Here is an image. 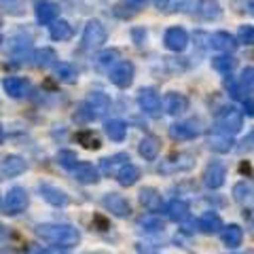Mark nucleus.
<instances>
[{
    "mask_svg": "<svg viewBox=\"0 0 254 254\" xmlns=\"http://www.w3.org/2000/svg\"><path fill=\"white\" fill-rule=\"evenodd\" d=\"M38 190H41L43 199L49 205H53V208H66L68 201H70V197L66 195V190H62V189L53 187V185H41V187H38Z\"/></svg>",
    "mask_w": 254,
    "mask_h": 254,
    "instance_id": "14",
    "label": "nucleus"
},
{
    "mask_svg": "<svg viewBox=\"0 0 254 254\" xmlns=\"http://www.w3.org/2000/svg\"><path fill=\"white\" fill-rule=\"evenodd\" d=\"M153 2H155V6H157L159 11H161V9L165 11V4H168V0H153Z\"/></svg>",
    "mask_w": 254,
    "mask_h": 254,
    "instance_id": "51",
    "label": "nucleus"
},
{
    "mask_svg": "<svg viewBox=\"0 0 254 254\" xmlns=\"http://www.w3.org/2000/svg\"><path fill=\"white\" fill-rule=\"evenodd\" d=\"M133 74H136V68H133L131 62H119L110 70V83L117 85L119 89H127L133 83Z\"/></svg>",
    "mask_w": 254,
    "mask_h": 254,
    "instance_id": "10",
    "label": "nucleus"
},
{
    "mask_svg": "<svg viewBox=\"0 0 254 254\" xmlns=\"http://www.w3.org/2000/svg\"><path fill=\"white\" fill-rule=\"evenodd\" d=\"M233 138L229 136V133H222V131H216L212 133V136H208V148L214 150V153L218 155H227L233 150Z\"/></svg>",
    "mask_w": 254,
    "mask_h": 254,
    "instance_id": "16",
    "label": "nucleus"
},
{
    "mask_svg": "<svg viewBox=\"0 0 254 254\" xmlns=\"http://www.w3.org/2000/svg\"><path fill=\"white\" fill-rule=\"evenodd\" d=\"M93 222H95V225H100V231H106V229H108V222L102 216H93Z\"/></svg>",
    "mask_w": 254,
    "mask_h": 254,
    "instance_id": "49",
    "label": "nucleus"
},
{
    "mask_svg": "<svg viewBox=\"0 0 254 254\" xmlns=\"http://www.w3.org/2000/svg\"><path fill=\"white\" fill-rule=\"evenodd\" d=\"M129 161V155H125V153H117L113 157H104L102 159V172L106 174V176H117V172L123 168V165Z\"/></svg>",
    "mask_w": 254,
    "mask_h": 254,
    "instance_id": "28",
    "label": "nucleus"
},
{
    "mask_svg": "<svg viewBox=\"0 0 254 254\" xmlns=\"http://www.w3.org/2000/svg\"><path fill=\"white\" fill-rule=\"evenodd\" d=\"M138 227H142V231L146 233H157V231H163V222L155 218V216H146L138 222Z\"/></svg>",
    "mask_w": 254,
    "mask_h": 254,
    "instance_id": "38",
    "label": "nucleus"
},
{
    "mask_svg": "<svg viewBox=\"0 0 254 254\" xmlns=\"http://www.w3.org/2000/svg\"><path fill=\"white\" fill-rule=\"evenodd\" d=\"M9 237H11V231L2 225V222H0V244H4L6 240H9Z\"/></svg>",
    "mask_w": 254,
    "mask_h": 254,
    "instance_id": "48",
    "label": "nucleus"
},
{
    "mask_svg": "<svg viewBox=\"0 0 254 254\" xmlns=\"http://www.w3.org/2000/svg\"><path fill=\"white\" fill-rule=\"evenodd\" d=\"M201 133V127L197 121H178L170 127V138L172 140H195Z\"/></svg>",
    "mask_w": 254,
    "mask_h": 254,
    "instance_id": "11",
    "label": "nucleus"
},
{
    "mask_svg": "<svg viewBox=\"0 0 254 254\" xmlns=\"http://www.w3.org/2000/svg\"><path fill=\"white\" fill-rule=\"evenodd\" d=\"M242 242H244V229L240 225H227L222 229V244H225L229 250L240 248Z\"/></svg>",
    "mask_w": 254,
    "mask_h": 254,
    "instance_id": "26",
    "label": "nucleus"
},
{
    "mask_svg": "<svg viewBox=\"0 0 254 254\" xmlns=\"http://www.w3.org/2000/svg\"><path fill=\"white\" fill-rule=\"evenodd\" d=\"M212 68L220 74H231V70L235 68V60L231 55H216L212 58Z\"/></svg>",
    "mask_w": 254,
    "mask_h": 254,
    "instance_id": "36",
    "label": "nucleus"
},
{
    "mask_svg": "<svg viewBox=\"0 0 254 254\" xmlns=\"http://www.w3.org/2000/svg\"><path fill=\"white\" fill-rule=\"evenodd\" d=\"M26 254H51V250L45 248V246H30Z\"/></svg>",
    "mask_w": 254,
    "mask_h": 254,
    "instance_id": "47",
    "label": "nucleus"
},
{
    "mask_svg": "<svg viewBox=\"0 0 254 254\" xmlns=\"http://www.w3.org/2000/svg\"><path fill=\"white\" fill-rule=\"evenodd\" d=\"M76 140H78V144H83L85 148H89V150H98L102 146V142L98 138V133L91 131V129H83V131H78L76 133Z\"/></svg>",
    "mask_w": 254,
    "mask_h": 254,
    "instance_id": "35",
    "label": "nucleus"
},
{
    "mask_svg": "<svg viewBox=\"0 0 254 254\" xmlns=\"http://www.w3.org/2000/svg\"><path fill=\"white\" fill-rule=\"evenodd\" d=\"M55 76L60 78L64 83H76L78 81V70L72 66V64H55Z\"/></svg>",
    "mask_w": 254,
    "mask_h": 254,
    "instance_id": "33",
    "label": "nucleus"
},
{
    "mask_svg": "<svg viewBox=\"0 0 254 254\" xmlns=\"http://www.w3.org/2000/svg\"><path fill=\"white\" fill-rule=\"evenodd\" d=\"M34 13H36L38 23H53L60 15V6L55 2H51V0H41V2H36Z\"/></svg>",
    "mask_w": 254,
    "mask_h": 254,
    "instance_id": "17",
    "label": "nucleus"
},
{
    "mask_svg": "<svg viewBox=\"0 0 254 254\" xmlns=\"http://www.w3.org/2000/svg\"><path fill=\"white\" fill-rule=\"evenodd\" d=\"M11 58L15 64H26L32 60V41L30 38H13L11 43Z\"/></svg>",
    "mask_w": 254,
    "mask_h": 254,
    "instance_id": "15",
    "label": "nucleus"
},
{
    "mask_svg": "<svg viewBox=\"0 0 254 254\" xmlns=\"http://www.w3.org/2000/svg\"><path fill=\"white\" fill-rule=\"evenodd\" d=\"M140 201L142 205L148 210V212H161L163 208V199H161V193H159L157 189L153 187H144V189H140Z\"/></svg>",
    "mask_w": 254,
    "mask_h": 254,
    "instance_id": "18",
    "label": "nucleus"
},
{
    "mask_svg": "<svg viewBox=\"0 0 254 254\" xmlns=\"http://www.w3.org/2000/svg\"><path fill=\"white\" fill-rule=\"evenodd\" d=\"M159 150H161V142H159V138H155V136H144L138 144V153L144 157L146 161H155L159 157Z\"/></svg>",
    "mask_w": 254,
    "mask_h": 254,
    "instance_id": "25",
    "label": "nucleus"
},
{
    "mask_svg": "<svg viewBox=\"0 0 254 254\" xmlns=\"http://www.w3.org/2000/svg\"><path fill=\"white\" fill-rule=\"evenodd\" d=\"M227 178V168L222 161H210L203 170V185L208 187L210 190H216L225 185Z\"/></svg>",
    "mask_w": 254,
    "mask_h": 254,
    "instance_id": "9",
    "label": "nucleus"
},
{
    "mask_svg": "<svg viewBox=\"0 0 254 254\" xmlns=\"http://www.w3.org/2000/svg\"><path fill=\"white\" fill-rule=\"evenodd\" d=\"M193 165H195L193 155H189V153H174V155H170L168 159H165V161L159 163L157 172L159 174H165V176H170V174L189 172Z\"/></svg>",
    "mask_w": 254,
    "mask_h": 254,
    "instance_id": "5",
    "label": "nucleus"
},
{
    "mask_svg": "<svg viewBox=\"0 0 254 254\" xmlns=\"http://www.w3.org/2000/svg\"><path fill=\"white\" fill-rule=\"evenodd\" d=\"M108 108H110V98L108 95L102 93V91H93V93L87 95V100L78 106L74 119L76 121H83V123H89V121L100 119Z\"/></svg>",
    "mask_w": 254,
    "mask_h": 254,
    "instance_id": "2",
    "label": "nucleus"
},
{
    "mask_svg": "<svg viewBox=\"0 0 254 254\" xmlns=\"http://www.w3.org/2000/svg\"><path fill=\"white\" fill-rule=\"evenodd\" d=\"M113 13L117 15V17H121V19H129V17H133L138 11H133L131 6H127L125 2H121V4H117L115 9H113Z\"/></svg>",
    "mask_w": 254,
    "mask_h": 254,
    "instance_id": "43",
    "label": "nucleus"
},
{
    "mask_svg": "<svg viewBox=\"0 0 254 254\" xmlns=\"http://www.w3.org/2000/svg\"><path fill=\"white\" fill-rule=\"evenodd\" d=\"M244 6H246V11L254 17V0H244Z\"/></svg>",
    "mask_w": 254,
    "mask_h": 254,
    "instance_id": "50",
    "label": "nucleus"
},
{
    "mask_svg": "<svg viewBox=\"0 0 254 254\" xmlns=\"http://www.w3.org/2000/svg\"><path fill=\"white\" fill-rule=\"evenodd\" d=\"M34 64L38 68H51L58 64V53L53 49H41L34 53Z\"/></svg>",
    "mask_w": 254,
    "mask_h": 254,
    "instance_id": "34",
    "label": "nucleus"
},
{
    "mask_svg": "<svg viewBox=\"0 0 254 254\" xmlns=\"http://www.w3.org/2000/svg\"><path fill=\"white\" fill-rule=\"evenodd\" d=\"M237 38H240V43L244 45H254V26H242L240 32H237Z\"/></svg>",
    "mask_w": 254,
    "mask_h": 254,
    "instance_id": "42",
    "label": "nucleus"
},
{
    "mask_svg": "<svg viewBox=\"0 0 254 254\" xmlns=\"http://www.w3.org/2000/svg\"><path fill=\"white\" fill-rule=\"evenodd\" d=\"M0 47H2V36H0Z\"/></svg>",
    "mask_w": 254,
    "mask_h": 254,
    "instance_id": "53",
    "label": "nucleus"
},
{
    "mask_svg": "<svg viewBox=\"0 0 254 254\" xmlns=\"http://www.w3.org/2000/svg\"><path fill=\"white\" fill-rule=\"evenodd\" d=\"M233 197L244 208H254V185H250V182H237L233 187Z\"/></svg>",
    "mask_w": 254,
    "mask_h": 254,
    "instance_id": "24",
    "label": "nucleus"
},
{
    "mask_svg": "<svg viewBox=\"0 0 254 254\" xmlns=\"http://www.w3.org/2000/svg\"><path fill=\"white\" fill-rule=\"evenodd\" d=\"M34 233L41 237L43 242L60 246V248H72L81 242V233L72 225H53V222H45L34 229Z\"/></svg>",
    "mask_w": 254,
    "mask_h": 254,
    "instance_id": "1",
    "label": "nucleus"
},
{
    "mask_svg": "<svg viewBox=\"0 0 254 254\" xmlns=\"http://www.w3.org/2000/svg\"><path fill=\"white\" fill-rule=\"evenodd\" d=\"M187 108H189L187 95H182V93H178V91H172V93L165 95V110H168V115L178 117V115L185 113Z\"/></svg>",
    "mask_w": 254,
    "mask_h": 254,
    "instance_id": "23",
    "label": "nucleus"
},
{
    "mask_svg": "<svg viewBox=\"0 0 254 254\" xmlns=\"http://www.w3.org/2000/svg\"><path fill=\"white\" fill-rule=\"evenodd\" d=\"M26 170H28V163H26V159L19 155H6L2 161H0V174H2L4 178L21 176Z\"/></svg>",
    "mask_w": 254,
    "mask_h": 254,
    "instance_id": "12",
    "label": "nucleus"
},
{
    "mask_svg": "<svg viewBox=\"0 0 254 254\" xmlns=\"http://www.w3.org/2000/svg\"><path fill=\"white\" fill-rule=\"evenodd\" d=\"M195 13L205 21H214V19H220L222 9H220V4L216 2V0H197Z\"/></svg>",
    "mask_w": 254,
    "mask_h": 254,
    "instance_id": "21",
    "label": "nucleus"
},
{
    "mask_svg": "<svg viewBox=\"0 0 254 254\" xmlns=\"http://www.w3.org/2000/svg\"><path fill=\"white\" fill-rule=\"evenodd\" d=\"M28 87H30L28 81L26 78H21V76H6V78H2V89L15 100L23 98V95L28 93Z\"/></svg>",
    "mask_w": 254,
    "mask_h": 254,
    "instance_id": "20",
    "label": "nucleus"
},
{
    "mask_svg": "<svg viewBox=\"0 0 254 254\" xmlns=\"http://www.w3.org/2000/svg\"><path fill=\"white\" fill-rule=\"evenodd\" d=\"M240 85L244 89H254V68H244L240 74Z\"/></svg>",
    "mask_w": 254,
    "mask_h": 254,
    "instance_id": "41",
    "label": "nucleus"
},
{
    "mask_svg": "<svg viewBox=\"0 0 254 254\" xmlns=\"http://www.w3.org/2000/svg\"><path fill=\"white\" fill-rule=\"evenodd\" d=\"M199 229H201V233L205 235H212V233H218L220 229H222V220L216 212H203L201 214V218H199Z\"/></svg>",
    "mask_w": 254,
    "mask_h": 254,
    "instance_id": "29",
    "label": "nucleus"
},
{
    "mask_svg": "<svg viewBox=\"0 0 254 254\" xmlns=\"http://www.w3.org/2000/svg\"><path fill=\"white\" fill-rule=\"evenodd\" d=\"M216 127H218V131H222V133L235 136V133H240L242 127H244V113L242 110H237V108H233V106H227V108L218 110Z\"/></svg>",
    "mask_w": 254,
    "mask_h": 254,
    "instance_id": "3",
    "label": "nucleus"
},
{
    "mask_svg": "<svg viewBox=\"0 0 254 254\" xmlns=\"http://www.w3.org/2000/svg\"><path fill=\"white\" fill-rule=\"evenodd\" d=\"M0 254H9V252H0Z\"/></svg>",
    "mask_w": 254,
    "mask_h": 254,
    "instance_id": "54",
    "label": "nucleus"
},
{
    "mask_svg": "<svg viewBox=\"0 0 254 254\" xmlns=\"http://www.w3.org/2000/svg\"><path fill=\"white\" fill-rule=\"evenodd\" d=\"M138 178H140V170L129 161H127L123 168L117 172V180H119V185L121 187H133L138 182Z\"/></svg>",
    "mask_w": 254,
    "mask_h": 254,
    "instance_id": "31",
    "label": "nucleus"
},
{
    "mask_svg": "<svg viewBox=\"0 0 254 254\" xmlns=\"http://www.w3.org/2000/svg\"><path fill=\"white\" fill-rule=\"evenodd\" d=\"M117 60H119V51H117V49L102 51V53L98 55V66H100V68H110Z\"/></svg>",
    "mask_w": 254,
    "mask_h": 254,
    "instance_id": "40",
    "label": "nucleus"
},
{
    "mask_svg": "<svg viewBox=\"0 0 254 254\" xmlns=\"http://www.w3.org/2000/svg\"><path fill=\"white\" fill-rule=\"evenodd\" d=\"M252 227H254V220H252Z\"/></svg>",
    "mask_w": 254,
    "mask_h": 254,
    "instance_id": "55",
    "label": "nucleus"
},
{
    "mask_svg": "<svg viewBox=\"0 0 254 254\" xmlns=\"http://www.w3.org/2000/svg\"><path fill=\"white\" fill-rule=\"evenodd\" d=\"M49 36L53 41H70V38H72V26L64 19H60V21L55 19L49 28Z\"/></svg>",
    "mask_w": 254,
    "mask_h": 254,
    "instance_id": "32",
    "label": "nucleus"
},
{
    "mask_svg": "<svg viewBox=\"0 0 254 254\" xmlns=\"http://www.w3.org/2000/svg\"><path fill=\"white\" fill-rule=\"evenodd\" d=\"M104 131L113 142H123L127 133V123L121 121V119H110V121L104 123Z\"/></svg>",
    "mask_w": 254,
    "mask_h": 254,
    "instance_id": "30",
    "label": "nucleus"
},
{
    "mask_svg": "<svg viewBox=\"0 0 254 254\" xmlns=\"http://www.w3.org/2000/svg\"><path fill=\"white\" fill-rule=\"evenodd\" d=\"M123 2H125L127 6H131L133 11H140V9H144L146 0H123Z\"/></svg>",
    "mask_w": 254,
    "mask_h": 254,
    "instance_id": "46",
    "label": "nucleus"
},
{
    "mask_svg": "<svg viewBox=\"0 0 254 254\" xmlns=\"http://www.w3.org/2000/svg\"><path fill=\"white\" fill-rule=\"evenodd\" d=\"M72 172H74L76 182H81V185H98L100 182V172L87 161L76 163V168Z\"/></svg>",
    "mask_w": 254,
    "mask_h": 254,
    "instance_id": "19",
    "label": "nucleus"
},
{
    "mask_svg": "<svg viewBox=\"0 0 254 254\" xmlns=\"http://www.w3.org/2000/svg\"><path fill=\"white\" fill-rule=\"evenodd\" d=\"M210 45L216 51H222V53H231L237 49V41L229 34V32H214L210 36Z\"/></svg>",
    "mask_w": 254,
    "mask_h": 254,
    "instance_id": "22",
    "label": "nucleus"
},
{
    "mask_svg": "<svg viewBox=\"0 0 254 254\" xmlns=\"http://www.w3.org/2000/svg\"><path fill=\"white\" fill-rule=\"evenodd\" d=\"M163 43H165V47H168L170 51L180 53V51L187 49L189 34H187L185 28H170L168 32H165V36H163Z\"/></svg>",
    "mask_w": 254,
    "mask_h": 254,
    "instance_id": "13",
    "label": "nucleus"
},
{
    "mask_svg": "<svg viewBox=\"0 0 254 254\" xmlns=\"http://www.w3.org/2000/svg\"><path fill=\"white\" fill-rule=\"evenodd\" d=\"M193 4V0H168L165 13H187Z\"/></svg>",
    "mask_w": 254,
    "mask_h": 254,
    "instance_id": "39",
    "label": "nucleus"
},
{
    "mask_svg": "<svg viewBox=\"0 0 254 254\" xmlns=\"http://www.w3.org/2000/svg\"><path fill=\"white\" fill-rule=\"evenodd\" d=\"M168 218L172 222H187L189 220V203L187 201H182V199H174L168 203Z\"/></svg>",
    "mask_w": 254,
    "mask_h": 254,
    "instance_id": "27",
    "label": "nucleus"
},
{
    "mask_svg": "<svg viewBox=\"0 0 254 254\" xmlns=\"http://www.w3.org/2000/svg\"><path fill=\"white\" fill-rule=\"evenodd\" d=\"M131 38H133V43H136L138 47H142L144 41H146V30L144 28H133L131 30Z\"/></svg>",
    "mask_w": 254,
    "mask_h": 254,
    "instance_id": "44",
    "label": "nucleus"
},
{
    "mask_svg": "<svg viewBox=\"0 0 254 254\" xmlns=\"http://www.w3.org/2000/svg\"><path fill=\"white\" fill-rule=\"evenodd\" d=\"M28 203H30L28 190L23 187H13L9 190V195H6V199H4V214H9V216H17V214H21L23 210L28 208Z\"/></svg>",
    "mask_w": 254,
    "mask_h": 254,
    "instance_id": "6",
    "label": "nucleus"
},
{
    "mask_svg": "<svg viewBox=\"0 0 254 254\" xmlns=\"http://www.w3.org/2000/svg\"><path fill=\"white\" fill-rule=\"evenodd\" d=\"M2 142H4V127L0 125V144H2Z\"/></svg>",
    "mask_w": 254,
    "mask_h": 254,
    "instance_id": "52",
    "label": "nucleus"
},
{
    "mask_svg": "<svg viewBox=\"0 0 254 254\" xmlns=\"http://www.w3.org/2000/svg\"><path fill=\"white\" fill-rule=\"evenodd\" d=\"M244 115L254 119V98H246L244 100Z\"/></svg>",
    "mask_w": 254,
    "mask_h": 254,
    "instance_id": "45",
    "label": "nucleus"
},
{
    "mask_svg": "<svg viewBox=\"0 0 254 254\" xmlns=\"http://www.w3.org/2000/svg\"><path fill=\"white\" fill-rule=\"evenodd\" d=\"M106 43V28L102 26V21L89 19L83 30V49L85 51H95Z\"/></svg>",
    "mask_w": 254,
    "mask_h": 254,
    "instance_id": "4",
    "label": "nucleus"
},
{
    "mask_svg": "<svg viewBox=\"0 0 254 254\" xmlns=\"http://www.w3.org/2000/svg\"><path fill=\"white\" fill-rule=\"evenodd\" d=\"M58 163L62 165L64 170H74L78 163V157L74 150H60L58 153Z\"/></svg>",
    "mask_w": 254,
    "mask_h": 254,
    "instance_id": "37",
    "label": "nucleus"
},
{
    "mask_svg": "<svg viewBox=\"0 0 254 254\" xmlns=\"http://www.w3.org/2000/svg\"><path fill=\"white\" fill-rule=\"evenodd\" d=\"M102 205L117 218H127L131 214V203L127 201V197L119 193H106L102 197Z\"/></svg>",
    "mask_w": 254,
    "mask_h": 254,
    "instance_id": "7",
    "label": "nucleus"
},
{
    "mask_svg": "<svg viewBox=\"0 0 254 254\" xmlns=\"http://www.w3.org/2000/svg\"><path fill=\"white\" fill-rule=\"evenodd\" d=\"M138 106L142 113H146L150 117H157L161 113V98H159L157 89H153V87H142L138 91Z\"/></svg>",
    "mask_w": 254,
    "mask_h": 254,
    "instance_id": "8",
    "label": "nucleus"
}]
</instances>
